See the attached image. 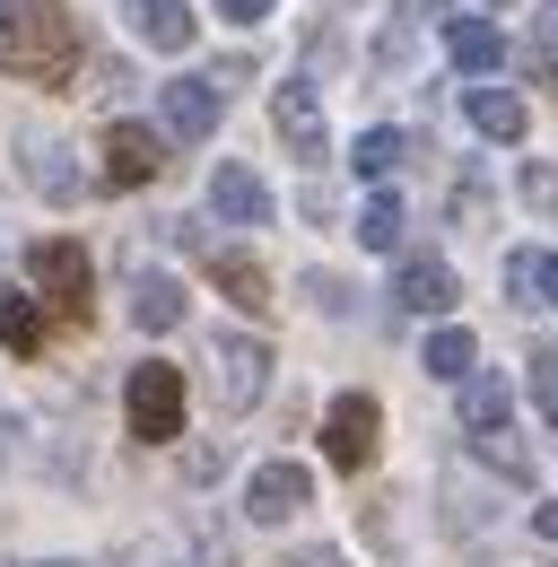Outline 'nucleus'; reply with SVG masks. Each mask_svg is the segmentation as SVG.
<instances>
[{
	"instance_id": "nucleus-1",
	"label": "nucleus",
	"mask_w": 558,
	"mask_h": 567,
	"mask_svg": "<svg viewBox=\"0 0 558 567\" xmlns=\"http://www.w3.org/2000/svg\"><path fill=\"white\" fill-rule=\"evenodd\" d=\"M0 71L35 79V87H62L79 71V27L53 0H0Z\"/></svg>"
},
{
	"instance_id": "nucleus-2",
	"label": "nucleus",
	"mask_w": 558,
	"mask_h": 567,
	"mask_svg": "<svg viewBox=\"0 0 558 567\" xmlns=\"http://www.w3.org/2000/svg\"><path fill=\"white\" fill-rule=\"evenodd\" d=\"M123 420H132L140 445H166V436H184V367H166V358H140L132 384H123Z\"/></svg>"
},
{
	"instance_id": "nucleus-3",
	"label": "nucleus",
	"mask_w": 558,
	"mask_h": 567,
	"mask_svg": "<svg viewBox=\"0 0 558 567\" xmlns=\"http://www.w3.org/2000/svg\"><path fill=\"white\" fill-rule=\"evenodd\" d=\"M262 384H271V350L254 332H218L209 341V393H218V411H254Z\"/></svg>"
},
{
	"instance_id": "nucleus-4",
	"label": "nucleus",
	"mask_w": 558,
	"mask_h": 567,
	"mask_svg": "<svg viewBox=\"0 0 558 567\" xmlns=\"http://www.w3.org/2000/svg\"><path fill=\"white\" fill-rule=\"evenodd\" d=\"M375 436H384L375 393H341V402L323 411V454H332L341 472H366V463H375Z\"/></svg>"
},
{
	"instance_id": "nucleus-5",
	"label": "nucleus",
	"mask_w": 558,
	"mask_h": 567,
	"mask_svg": "<svg viewBox=\"0 0 558 567\" xmlns=\"http://www.w3.org/2000/svg\"><path fill=\"white\" fill-rule=\"evenodd\" d=\"M271 123H279V141H288V157L323 166L332 132H323V96H314V79H279V87H271Z\"/></svg>"
},
{
	"instance_id": "nucleus-6",
	"label": "nucleus",
	"mask_w": 558,
	"mask_h": 567,
	"mask_svg": "<svg viewBox=\"0 0 558 567\" xmlns=\"http://www.w3.org/2000/svg\"><path fill=\"white\" fill-rule=\"evenodd\" d=\"M306 497H314V472L306 463H254V481H245V515L254 524H288V515H306Z\"/></svg>"
},
{
	"instance_id": "nucleus-7",
	"label": "nucleus",
	"mask_w": 558,
	"mask_h": 567,
	"mask_svg": "<svg viewBox=\"0 0 558 567\" xmlns=\"http://www.w3.org/2000/svg\"><path fill=\"white\" fill-rule=\"evenodd\" d=\"M27 271H35V288H44L62 315H87V280H96V271H87V254H79L70 236H44V245L27 254Z\"/></svg>"
},
{
	"instance_id": "nucleus-8",
	"label": "nucleus",
	"mask_w": 558,
	"mask_h": 567,
	"mask_svg": "<svg viewBox=\"0 0 558 567\" xmlns=\"http://www.w3.org/2000/svg\"><path fill=\"white\" fill-rule=\"evenodd\" d=\"M157 123H166V141H209L218 132V79H166Z\"/></svg>"
},
{
	"instance_id": "nucleus-9",
	"label": "nucleus",
	"mask_w": 558,
	"mask_h": 567,
	"mask_svg": "<svg viewBox=\"0 0 558 567\" xmlns=\"http://www.w3.org/2000/svg\"><path fill=\"white\" fill-rule=\"evenodd\" d=\"M157 166H166V141H157L148 123H105V184H114V193L148 184Z\"/></svg>"
},
{
	"instance_id": "nucleus-10",
	"label": "nucleus",
	"mask_w": 558,
	"mask_h": 567,
	"mask_svg": "<svg viewBox=\"0 0 558 567\" xmlns=\"http://www.w3.org/2000/svg\"><path fill=\"white\" fill-rule=\"evenodd\" d=\"M209 210L227 218V227H271V184H262L254 166H236V157H227V166L209 175Z\"/></svg>"
},
{
	"instance_id": "nucleus-11",
	"label": "nucleus",
	"mask_w": 558,
	"mask_h": 567,
	"mask_svg": "<svg viewBox=\"0 0 558 567\" xmlns=\"http://www.w3.org/2000/svg\"><path fill=\"white\" fill-rule=\"evenodd\" d=\"M454 297H463V288H454V271H445L436 254H411V262L393 271V306H402V315H445Z\"/></svg>"
},
{
	"instance_id": "nucleus-12",
	"label": "nucleus",
	"mask_w": 558,
	"mask_h": 567,
	"mask_svg": "<svg viewBox=\"0 0 558 567\" xmlns=\"http://www.w3.org/2000/svg\"><path fill=\"white\" fill-rule=\"evenodd\" d=\"M463 114H472L480 141H524V123H533L515 87H463Z\"/></svg>"
},
{
	"instance_id": "nucleus-13",
	"label": "nucleus",
	"mask_w": 558,
	"mask_h": 567,
	"mask_svg": "<svg viewBox=\"0 0 558 567\" xmlns=\"http://www.w3.org/2000/svg\"><path fill=\"white\" fill-rule=\"evenodd\" d=\"M27 184H35L44 202H79V193H87V175L70 166L62 141H27Z\"/></svg>"
},
{
	"instance_id": "nucleus-14",
	"label": "nucleus",
	"mask_w": 558,
	"mask_h": 567,
	"mask_svg": "<svg viewBox=\"0 0 558 567\" xmlns=\"http://www.w3.org/2000/svg\"><path fill=\"white\" fill-rule=\"evenodd\" d=\"M132 323H140V332H175V323H184V280L140 271V280H132Z\"/></svg>"
},
{
	"instance_id": "nucleus-15",
	"label": "nucleus",
	"mask_w": 558,
	"mask_h": 567,
	"mask_svg": "<svg viewBox=\"0 0 558 567\" xmlns=\"http://www.w3.org/2000/svg\"><path fill=\"white\" fill-rule=\"evenodd\" d=\"M132 27H140V44L184 53L193 44V0H132Z\"/></svg>"
},
{
	"instance_id": "nucleus-16",
	"label": "nucleus",
	"mask_w": 558,
	"mask_h": 567,
	"mask_svg": "<svg viewBox=\"0 0 558 567\" xmlns=\"http://www.w3.org/2000/svg\"><path fill=\"white\" fill-rule=\"evenodd\" d=\"M445 53H454V71H497V62H506V35H497V27H488V18H454V27H445Z\"/></svg>"
},
{
	"instance_id": "nucleus-17",
	"label": "nucleus",
	"mask_w": 558,
	"mask_h": 567,
	"mask_svg": "<svg viewBox=\"0 0 558 567\" xmlns=\"http://www.w3.org/2000/svg\"><path fill=\"white\" fill-rule=\"evenodd\" d=\"M506 288H515V306H558V254H541V245L506 254Z\"/></svg>"
},
{
	"instance_id": "nucleus-18",
	"label": "nucleus",
	"mask_w": 558,
	"mask_h": 567,
	"mask_svg": "<svg viewBox=\"0 0 558 567\" xmlns=\"http://www.w3.org/2000/svg\"><path fill=\"white\" fill-rule=\"evenodd\" d=\"M209 280L227 288L245 315H271V280H262V262H254V254H209Z\"/></svg>"
},
{
	"instance_id": "nucleus-19",
	"label": "nucleus",
	"mask_w": 558,
	"mask_h": 567,
	"mask_svg": "<svg viewBox=\"0 0 558 567\" xmlns=\"http://www.w3.org/2000/svg\"><path fill=\"white\" fill-rule=\"evenodd\" d=\"M0 341L18 358L44 350V297H27V288H0Z\"/></svg>"
},
{
	"instance_id": "nucleus-20",
	"label": "nucleus",
	"mask_w": 558,
	"mask_h": 567,
	"mask_svg": "<svg viewBox=\"0 0 558 567\" xmlns=\"http://www.w3.org/2000/svg\"><path fill=\"white\" fill-rule=\"evenodd\" d=\"M463 427H472V436H497V427H506V375H488V367L463 375Z\"/></svg>"
},
{
	"instance_id": "nucleus-21",
	"label": "nucleus",
	"mask_w": 558,
	"mask_h": 567,
	"mask_svg": "<svg viewBox=\"0 0 558 567\" xmlns=\"http://www.w3.org/2000/svg\"><path fill=\"white\" fill-rule=\"evenodd\" d=\"M418 367H427V375H445V384H463V375L480 367V350H472V332H463V323H436V332H427V350H418Z\"/></svg>"
},
{
	"instance_id": "nucleus-22",
	"label": "nucleus",
	"mask_w": 558,
	"mask_h": 567,
	"mask_svg": "<svg viewBox=\"0 0 558 567\" xmlns=\"http://www.w3.org/2000/svg\"><path fill=\"white\" fill-rule=\"evenodd\" d=\"M349 166H358L366 184H384L393 166H411V132H384V123H375V132H358V148H349Z\"/></svg>"
},
{
	"instance_id": "nucleus-23",
	"label": "nucleus",
	"mask_w": 558,
	"mask_h": 567,
	"mask_svg": "<svg viewBox=\"0 0 558 567\" xmlns=\"http://www.w3.org/2000/svg\"><path fill=\"white\" fill-rule=\"evenodd\" d=\"M402 227H411L402 202H393V193H375V202L358 210V245H366V254H393V245H402Z\"/></svg>"
},
{
	"instance_id": "nucleus-24",
	"label": "nucleus",
	"mask_w": 558,
	"mask_h": 567,
	"mask_svg": "<svg viewBox=\"0 0 558 567\" xmlns=\"http://www.w3.org/2000/svg\"><path fill=\"white\" fill-rule=\"evenodd\" d=\"M472 445H480V454L497 463V472H506V481H533V454L515 445V427H497V436H472Z\"/></svg>"
},
{
	"instance_id": "nucleus-25",
	"label": "nucleus",
	"mask_w": 558,
	"mask_h": 567,
	"mask_svg": "<svg viewBox=\"0 0 558 567\" xmlns=\"http://www.w3.org/2000/svg\"><path fill=\"white\" fill-rule=\"evenodd\" d=\"M533 402H541V420L558 427V350H533Z\"/></svg>"
},
{
	"instance_id": "nucleus-26",
	"label": "nucleus",
	"mask_w": 558,
	"mask_h": 567,
	"mask_svg": "<svg viewBox=\"0 0 558 567\" xmlns=\"http://www.w3.org/2000/svg\"><path fill=\"white\" fill-rule=\"evenodd\" d=\"M306 297H314L323 315H349V280H332V271H306Z\"/></svg>"
},
{
	"instance_id": "nucleus-27",
	"label": "nucleus",
	"mask_w": 558,
	"mask_h": 567,
	"mask_svg": "<svg viewBox=\"0 0 558 567\" xmlns=\"http://www.w3.org/2000/svg\"><path fill=\"white\" fill-rule=\"evenodd\" d=\"M524 202H533V210H558V175L550 166H524Z\"/></svg>"
},
{
	"instance_id": "nucleus-28",
	"label": "nucleus",
	"mask_w": 558,
	"mask_h": 567,
	"mask_svg": "<svg viewBox=\"0 0 558 567\" xmlns=\"http://www.w3.org/2000/svg\"><path fill=\"white\" fill-rule=\"evenodd\" d=\"M218 18H227V27H262V18H271V0H218Z\"/></svg>"
},
{
	"instance_id": "nucleus-29",
	"label": "nucleus",
	"mask_w": 558,
	"mask_h": 567,
	"mask_svg": "<svg viewBox=\"0 0 558 567\" xmlns=\"http://www.w3.org/2000/svg\"><path fill=\"white\" fill-rule=\"evenodd\" d=\"M218 463H227V445H193V454H184V472H193V481H218Z\"/></svg>"
},
{
	"instance_id": "nucleus-30",
	"label": "nucleus",
	"mask_w": 558,
	"mask_h": 567,
	"mask_svg": "<svg viewBox=\"0 0 558 567\" xmlns=\"http://www.w3.org/2000/svg\"><path fill=\"white\" fill-rule=\"evenodd\" d=\"M279 567H349V559H341V550H323V542H314V550H288Z\"/></svg>"
},
{
	"instance_id": "nucleus-31",
	"label": "nucleus",
	"mask_w": 558,
	"mask_h": 567,
	"mask_svg": "<svg viewBox=\"0 0 558 567\" xmlns=\"http://www.w3.org/2000/svg\"><path fill=\"white\" fill-rule=\"evenodd\" d=\"M454 0H393V18H445Z\"/></svg>"
},
{
	"instance_id": "nucleus-32",
	"label": "nucleus",
	"mask_w": 558,
	"mask_h": 567,
	"mask_svg": "<svg viewBox=\"0 0 558 567\" xmlns=\"http://www.w3.org/2000/svg\"><path fill=\"white\" fill-rule=\"evenodd\" d=\"M533 533H541V542H558V497H541V506H533Z\"/></svg>"
},
{
	"instance_id": "nucleus-33",
	"label": "nucleus",
	"mask_w": 558,
	"mask_h": 567,
	"mask_svg": "<svg viewBox=\"0 0 558 567\" xmlns=\"http://www.w3.org/2000/svg\"><path fill=\"white\" fill-rule=\"evenodd\" d=\"M9 454H18V420L0 411V472H9Z\"/></svg>"
},
{
	"instance_id": "nucleus-34",
	"label": "nucleus",
	"mask_w": 558,
	"mask_h": 567,
	"mask_svg": "<svg viewBox=\"0 0 558 567\" xmlns=\"http://www.w3.org/2000/svg\"><path fill=\"white\" fill-rule=\"evenodd\" d=\"M35 567H79V559H35Z\"/></svg>"
}]
</instances>
